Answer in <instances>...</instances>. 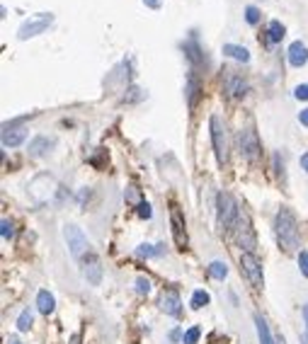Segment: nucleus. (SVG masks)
Returning a JSON list of instances; mask_svg holds the SVG:
<instances>
[{"label":"nucleus","instance_id":"nucleus-5","mask_svg":"<svg viewBox=\"0 0 308 344\" xmlns=\"http://www.w3.org/2000/svg\"><path fill=\"white\" fill-rule=\"evenodd\" d=\"M54 22V15L51 12H41V15H36V17H32V19H27L22 27H19V32H17V36L24 41V39H29V36H36V34H41L49 24Z\"/></svg>","mask_w":308,"mask_h":344},{"label":"nucleus","instance_id":"nucleus-24","mask_svg":"<svg viewBox=\"0 0 308 344\" xmlns=\"http://www.w3.org/2000/svg\"><path fill=\"white\" fill-rule=\"evenodd\" d=\"M209 274H211L214 279H226V274H228V267H226L223 262H211V267H209Z\"/></svg>","mask_w":308,"mask_h":344},{"label":"nucleus","instance_id":"nucleus-27","mask_svg":"<svg viewBox=\"0 0 308 344\" xmlns=\"http://www.w3.org/2000/svg\"><path fill=\"white\" fill-rule=\"evenodd\" d=\"M245 19H248L250 24H257V22H260V10H257L255 5H248V7H245Z\"/></svg>","mask_w":308,"mask_h":344},{"label":"nucleus","instance_id":"nucleus-11","mask_svg":"<svg viewBox=\"0 0 308 344\" xmlns=\"http://www.w3.org/2000/svg\"><path fill=\"white\" fill-rule=\"evenodd\" d=\"M83 276L90 281L92 286H100V281H102V267H100V259L90 254L88 259H85V264H83Z\"/></svg>","mask_w":308,"mask_h":344},{"label":"nucleus","instance_id":"nucleus-29","mask_svg":"<svg viewBox=\"0 0 308 344\" xmlns=\"http://www.w3.org/2000/svg\"><path fill=\"white\" fill-rule=\"evenodd\" d=\"M0 226H2V230H0V233H2L5 240H10V237L15 235V228H12V223H10L7 218H2V223H0Z\"/></svg>","mask_w":308,"mask_h":344},{"label":"nucleus","instance_id":"nucleus-37","mask_svg":"<svg viewBox=\"0 0 308 344\" xmlns=\"http://www.w3.org/2000/svg\"><path fill=\"white\" fill-rule=\"evenodd\" d=\"M304 320H306V332H308V303L304 306Z\"/></svg>","mask_w":308,"mask_h":344},{"label":"nucleus","instance_id":"nucleus-36","mask_svg":"<svg viewBox=\"0 0 308 344\" xmlns=\"http://www.w3.org/2000/svg\"><path fill=\"white\" fill-rule=\"evenodd\" d=\"M301 167L308 172V155H301Z\"/></svg>","mask_w":308,"mask_h":344},{"label":"nucleus","instance_id":"nucleus-39","mask_svg":"<svg viewBox=\"0 0 308 344\" xmlns=\"http://www.w3.org/2000/svg\"><path fill=\"white\" fill-rule=\"evenodd\" d=\"M10 344H22V342H17V340H12V342H10Z\"/></svg>","mask_w":308,"mask_h":344},{"label":"nucleus","instance_id":"nucleus-20","mask_svg":"<svg viewBox=\"0 0 308 344\" xmlns=\"http://www.w3.org/2000/svg\"><path fill=\"white\" fill-rule=\"evenodd\" d=\"M184 54H187V58L194 63V66H201L204 63V58H201V51H199V46H197V41L194 39H189V41H184Z\"/></svg>","mask_w":308,"mask_h":344},{"label":"nucleus","instance_id":"nucleus-8","mask_svg":"<svg viewBox=\"0 0 308 344\" xmlns=\"http://www.w3.org/2000/svg\"><path fill=\"white\" fill-rule=\"evenodd\" d=\"M63 235H66V242L71 247L73 257H83V252H88V237L83 235V230L78 226H66Z\"/></svg>","mask_w":308,"mask_h":344},{"label":"nucleus","instance_id":"nucleus-9","mask_svg":"<svg viewBox=\"0 0 308 344\" xmlns=\"http://www.w3.org/2000/svg\"><path fill=\"white\" fill-rule=\"evenodd\" d=\"M170 223H172V237H175V245H177L180 250H184V245H187V233H184V218H182L177 206H172V211H170Z\"/></svg>","mask_w":308,"mask_h":344},{"label":"nucleus","instance_id":"nucleus-33","mask_svg":"<svg viewBox=\"0 0 308 344\" xmlns=\"http://www.w3.org/2000/svg\"><path fill=\"white\" fill-rule=\"evenodd\" d=\"M294 95H296V100H308V85H299Z\"/></svg>","mask_w":308,"mask_h":344},{"label":"nucleus","instance_id":"nucleus-28","mask_svg":"<svg viewBox=\"0 0 308 344\" xmlns=\"http://www.w3.org/2000/svg\"><path fill=\"white\" fill-rule=\"evenodd\" d=\"M199 327H189L187 332H184V344H197V340H199Z\"/></svg>","mask_w":308,"mask_h":344},{"label":"nucleus","instance_id":"nucleus-26","mask_svg":"<svg viewBox=\"0 0 308 344\" xmlns=\"http://www.w3.org/2000/svg\"><path fill=\"white\" fill-rule=\"evenodd\" d=\"M127 201L129 204H144V201H141V194H139V189H136L134 184H129L127 187Z\"/></svg>","mask_w":308,"mask_h":344},{"label":"nucleus","instance_id":"nucleus-3","mask_svg":"<svg viewBox=\"0 0 308 344\" xmlns=\"http://www.w3.org/2000/svg\"><path fill=\"white\" fill-rule=\"evenodd\" d=\"M240 267H243V272L250 279V284H253L255 289H262V284H265V279H262V264H260V259L253 252L240 254Z\"/></svg>","mask_w":308,"mask_h":344},{"label":"nucleus","instance_id":"nucleus-35","mask_svg":"<svg viewBox=\"0 0 308 344\" xmlns=\"http://www.w3.org/2000/svg\"><path fill=\"white\" fill-rule=\"evenodd\" d=\"M144 2L148 5V7H155V10L160 7V0H144Z\"/></svg>","mask_w":308,"mask_h":344},{"label":"nucleus","instance_id":"nucleus-19","mask_svg":"<svg viewBox=\"0 0 308 344\" xmlns=\"http://www.w3.org/2000/svg\"><path fill=\"white\" fill-rule=\"evenodd\" d=\"M255 325H257V337H260V344H274L272 335H270V327L265 323L262 315H255Z\"/></svg>","mask_w":308,"mask_h":344},{"label":"nucleus","instance_id":"nucleus-6","mask_svg":"<svg viewBox=\"0 0 308 344\" xmlns=\"http://www.w3.org/2000/svg\"><path fill=\"white\" fill-rule=\"evenodd\" d=\"M211 141H214V150H216V158L218 163H226L228 158V145H226V128L221 124L216 114L211 116Z\"/></svg>","mask_w":308,"mask_h":344},{"label":"nucleus","instance_id":"nucleus-31","mask_svg":"<svg viewBox=\"0 0 308 344\" xmlns=\"http://www.w3.org/2000/svg\"><path fill=\"white\" fill-rule=\"evenodd\" d=\"M299 267H301V274L308 276V252H301L299 254Z\"/></svg>","mask_w":308,"mask_h":344},{"label":"nucleus","instance_id":"nucleus-15","mask_svg":"<svg viewBox=\"0 0 308 344\" xmlns=\"http://www.w3.org/2000/svg\"><path fill=\"white\" fill-rule=\"evenodd\" d=\"M184 92H187V102H189V109L197 107V100H199V80H197V75L194 73H189L187 75V88H184Z\"/></svg>","mask_w":308,"mask_h":344},{"label":"nucleus","instance_id":"nucleus-22","mask_svg":"<svg viewBox=\"0 0 308 344\" xmlns=\"http://www.w3.org/2000/svg\"><path fill=\"white\" fill-rule=\"evenodd\" d=\"M32 320H34L32 310H29V308H24L22 313H19V318H17V330H19V332H27V330L32 327Z\"/></svg>","mask_w":308,"mask_h":344},{"label":"nucleus","instance_id":"nucleus-16","mask_svg":"<svg viewBox=\"0 0 308 344\" xmlns=\"http://www.w3.org/2000/svg\"><path fill=\"white\" fill-rule=\"evenodd\" d=\"M54 148V138H49V136H36L34 141L29 143V153L39 158V155H44L46 150H51Z\"/></svg>","mask_w":308,"mask_h":344},{"label":"nucleus","instance_id":"nucleus-10","mask_svg":"<svg viewBox=\"0 0 308 344\" xmlns=\"http://www.w3.org/2000/svg\"><path fill=\"white\" fill-rule=\"evenodd\" d=\"M226 90L231 92V97L243 100L248 95V83L243 80V75H238L236 71H226Z\"/></svg>","mask_w":308,"mask_h":344},{"label":"nucleus","instance_id":"nucleus-38","mask_svg":"<svg viewBox=\"0 0 308 344\" xmlns=\"http://www.w3.org/2000/svg\"><path fill=\"white\" fill-rule=\"evenodd\" d=\"M301 344H308V332H301Z\"/></svg>","mask_w":308,"mask_h":344},{"label":"nucleus","instance_id":"nucleus-4","mask_svg":"<svg viewBox=\"0 0 308 344\" xmlns=\"http://www.w3.org/2000/svg\"><path fill=\"white\" fill-rule=\"evenodd\" d=\"M238 150H240V155L245 160H257V155H260V141H257L255 131H250V128L238 131Z\"/></svg>","mask_w":308,"mask_h":344},{"label":"nucleus","instance_id":"nucleus-34","mask_svg":"<svg viewBox=\"0 0 308 344\" xmlns=\"http://www.w3.org/2000/svg\"><path fill=\"white\" fill-rule=\"evenodd\" d=\"M299 119H301V124H304V126H308V109H304V112L299 114Z\"/></svg>","mask_w":308,"mask_h":344},{"label":"nucleus","instance_id":"nucleus-18","mask_svg":"<svg viewBox=\"0 0 308 344\" xmlns=\"http://www.w3.org/2000/svg\"><path fill=\"white\" fill-rule=\"evenodd\" d=\"M223 54L231 56V58H236V61H243V63L250 61L248 49H245V46H236V44H223Z\"/></svg>","mask_w":308,"mask_h":344},{"label":"nucleus","instance_id":"nucleus-21","mask_svg":"<svg viewBox=\"0 0 308 344\" xmlns=\"http://www.w3.org/2000/svg\"><path fill=\"white\" fill-rule=\"evenodd\" d=\"M267 39H270L272 44H277V41H282V39H284V24H282L279 19H272V22H270V29H267Z\"/></svg>","mask_w":308,"mask_h":344},{"label":"nucleus","instance_id":"nucleus-13","mask_svg":"<svg viewBox=\"0 0 308 344\" xmlns=\"http://www.w3.org/2000/svg\"><path fill=\"white\" fill-rule=\"evenodd\" d=\"M306 61H308V49L301 44V41H294L289 46V63L299 68V66H304Z\"/></svg>","mask_w":308,"mask_h":344},{"label":"nucleus","instance_id":"nucleus-23","mask_svg":"<svg viewBox=\"0 0 308 344\" xmlns=\"http://www.w3.org/2000/svg\"><path fill=\"white\" fill-rule=\"evenodd\" d=\"M136 254L139 257H158V254H163V247H158V245H141V247H136Z\"/></svg>","mask_w":308,"mask_h":344},{"label":"nucleus","instance_id":"nucleus-14","mask_svg":"<svg viewBox=\"0 0 308 344\" xmlns=\"http://www.w3.org/2000/svg\"><path fill=\"white\" fill-rule=\"evenodd\" d=\"M24 138H27V128H22V126L19 128H5V131H2V145H5V148H7V145L15 148V145H19Z\"/></svg>","mask_w":308,"mask_h":344},{"label":"nucleus","instance_id":"nucleus-12","mask_svg":"<svg viewBox=\"0 0 308 344\" xmlns=\"http://www.w3.org/2000/svg\"><path fill=\"white\" fill-rule=\"evenodd\" d=\"M160 308H163V313H167V315H180L182 313V301L180 296L175 293V291H163V296H160Z\"/></svg>","mask_w":308,"mask_h":344},{"label":"nucleus","instance_id":"nucleus-2","mask_svg":"<svg viewBox=\"0 0 308 344\" xmlns=\"http://www.w3.org/2000/svg\"><path fill=\"white\" fill-rule=\"evenodd\" d=\"M238 211L236 209V201L231 194H226V192H221L216 197V216H218V226L223 228V230H233L236 228V221H238Z\"/></svg>","mask_w":308,"mask_h":344},{"label":"nucleus","instance_id":"nucleus-1","mask_svg":"<svg viewBox=\"0 0 308 344\" xmlns=\"http://www.w3.org/2000/svg\"><path fill=\"white\" fill-rule=\"evenodd\" d=\"M274 228H277V237H279L282 247L294 252L299 247V223H296V218H294V214H291L289 209H282L277 214Z\"/></svg>","mask_w":308,"mask_h":344},{"label":"nucleus","instance_id":"nucleus-32","mask_svg":"<svg viewBox=\"0 0 308 344\" xmlns=\"http://www.w3.org/2000/svg\"><path fill=\"white\" fill-rule=\"evenodd\" d=\"M151 214H153V211H151V204H148V201L139 204V216H141V218H151Z\"/></svg>","mask_w":308,"mask_h":344},{"label":"nucleus","instance_id":"nucleus-7","mask_svg":"<svg viewBox=\"0 0 308 344\" xmlns=\"http://www.w3.org/2000/svg\"><path fill=\"white\" fill-rule=\"evenodd\" d=\"M236 237L240 242V247L245 252H253L255 254V233L250 228V221L245 214H238V221H236Z\"/></svg>","mask_w":308,"mask_h":344},{"label":"nucleus","instance_id":"nucleus-30","mask_svg":"<svg viewBox=\"0 0 308 344\" xmlns=\"http://www.w3.org/2000/svg\"><path fill=\"white\" fill-rule=\"evenodd\" d=\"M136 291H139V293H148V291H151V281L144 279V276H139V279H136Z\"/></svg>","mask_w":308,"mask_h":344},{"label":"nucleus","instance_id":"nucleus-17","mask_svg":"<svg viewBox=\"0 0 308 344\" xmlns=\"http://www.w3.org/2000/svg\"><path fill=\"white\" fill-rule=\"evenodd\" d=\"M36 306H39V310H41L44 315L54 313V308H56L54 296H51L49 291H39V293H36Z\"/></svg>","mask_w":308,"mask_h":344},{"label":"nucleus","instance_id":"nucleus-25","mask_svg":"<svg viewBox=\"0 0 308 344\" xmlns=\"http://www.w3.org/2000/svg\"><path fill=\"white\" fill-rule=\"evenodd\" d=\"M209 303V293L206 291H194V296H192V308H204Z\"/></svg>","mask_w":308,"mask_h":344}]
</instances>
